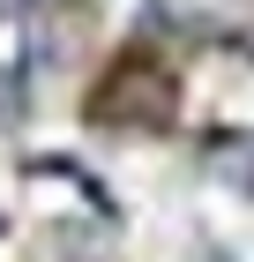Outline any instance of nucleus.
Here are the masks:
<instances>
[{
	"instance_id": "obj_1",
	"label": "nucleus",
	"mask_w": 254,
	"mask_h": 262,
	"mask_svg": "<svg viewBox=\"0 0 254 262\" xmlns=\"http://www.w3.org/2000/svg\"><path fill=\"white\" fill-rule=\"evenodd\" d=\"M98 120H120V105H135L127 120H165V105H172V82H165V68L142 60V53H127V60L112 68V75L98 82Z\"/></svg>"
},
{
	"instance_id": "obj_2",
	"label": "nucleus",
	"mask_w": 254,
	"mask_h": 262,
	"mask_svg": "<svg viewBox=\"0 0 254 262\" xmlns=\"http://www.w3.org/2000/svg\"><path fill=\"white\" fill-rule=\"evenodd\" d=\"M135 15L150 30H172V23H187V0H135Z\"/></svg>"
},
{
	"instance_id": "obj_3",
	"label": "nucleus",
	"mask_w": 254,
	"mask_h": 262,
	"mask_svg": "<svg viewBox=\"0 0 254 262\" xmlns=\"http://www.w3.org/2000/svg\"><path fill=\"white\" fill-rule=\"evenodd\" d=\"M22 113V68H0V120Z\"/></svg>"
}]
</instances>
